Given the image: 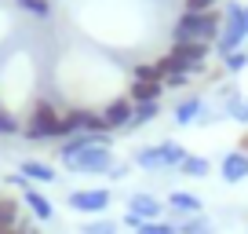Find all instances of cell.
I'll list each match as a JSON object with an SVG mask.
<instances>
[{"instance_id": "obj_1", "label": "cell", "mask_w": 248, "mask_h": 234, "mask_svg": "<svg viewBox=\"0 0 248 234\" xmlns=\"http://www.w3.org/2000/svg\"><path fill=\"white\" fill-rule=\"evenodd\" d=\"M22 135L30 143H55V139H66V128H62V110L47 99H37L26 114V125Z\"/></svg>"}, {"instance_id": "obj_2", "label": "cell", "mask_w": 248, "mask_h": 234, "mask_svg": "<svg viewBox=\"0 0 248 234\" xmlns=\"http://www.w3.org/2000/svg\"><path fill=\"white\" fill-rule=\"evenodd\" d=\"M219 30H223V18L216 11H183L171 30V44L179 40H201V44H216Z\"/></svg>"}, {"instance_id": "obj_3", "label": "cell", "mask_w": 248, "mask_h": 234, "mask_svg": "<svg viewBox=\"0 0 248 234\" xmlns=\"http://www.w3.org/2000/svg\"><path fill=\"white\" fill-rule=\"evenodd\" d=\"M186 161V150L179 147V143H154V147H139L135 150V157H132V165L135 168H142V172H164V168H175L179 172V165Z\"/></svg>"}, {"instance_id": "obj_4", "label": "cell", "mask_w": 248, "mask_h": 234, "mask_svg": "<svg viewBox=\"0 0 248 234\" xmlns=\"http://www.w3.org/2000/svg\"><path fill=\"white\" fill-rule=\"evenodd\" d=\"M62 165L70 172H80V176H106L117 165V157H113V150H109V143H95V147H84V150H77V154L62 157Z\"/></svg>"}, {"instance_id": "obj_5", "label": "cell", "mask_w": 248, "mask_h": 234, "mask_svg": "<svg viewBox=\"0 0 248 234\" xmlns=\"http://www.w3.org/2000/svg\"><path fill=\"white\" fill-rule=\"evenodd\" d=\"M248 30H245V4H237V0H230L223 11V30H219V40H216V51L223 55H233L241 51V44H245Z\"/></svg>"}, {"instance_id": "obj_6", "label": "cell", "mask_w": 248, "mask_h": 234, "mask_svg": "<svg viewBox=\"0 0 248 234\" xmlns=\"http://www.w3.org/2000/svg\"><path fill=\"white\" fill-rule=\"evenodd\" d=\"M62 128H66V139H70V135H109L102 114L99 110H88V106L62 110Z\"/></svg>"}, {"instance_id": "obj_7", "label": "cell", "mask_w": 248, "mask_h": 234, "mask_svg": "<svg viewBox=\"0 0 248 234\" xmlns=\"http://www.w3.org/2000/svg\"><path fill=\"white\" fill-rule=\"evenodd\" d=\"M109 201H113V190L109 187H84V190H73L66 198V205L73 212H84V216H102L109 209Z\"/></svg>"}, {"instance_id": "obj_8", "label": "cell", "mask_w": 248, "mask_h": 234, "mask_svg": "<svg viewBox=\"0 0 248 234\" xmlns=\"http://www.w3.org/2000/svg\"><path fill=\"white\" fill-rule=\"evenodd\" d=\"M102 121H106L109 132H117V128H128L132 125V114H135V102L128 99V95H117V99H109L106 106L99 110Z\"/></svg>"}, {"instance_id": "obj_9", "label": "cell", "mask_w": 248, "mask_h": 234, "mask_svg": "<svg viewBox=\"0 0 248 234\" xmlns=\"http://www.w3.org/2000/svg\"><path fill=\"white\" fill-rule=\"evenodd\" d=\"M18 198H22V209L30 212L37 223H51V219H55V205L47 201V194H44L40 187H33V183H30V187H26Z\"/></svg>"}, {"instance_id": "obj_10", "label": "cell", "mask_w": 248, "mask_h": 234, "mask_svg": "<svg viewBox=\"0 0 248 234\" xmlns=\"http://www.w3.org/2000/svg\"><path fill=\"white\" fill-rule=\"evenodd\" d=\"M124 212L139 216L142 223H154V219L164 216V201H161V198H154V194H146V190H139V194L128 198V209H124Z\"/></svg>"}, {"instance_id": "obj_11", "label": "cell", "mask_w": 248, "mask_h": 234, "mask_svg": "<svg viewBox=\"0 0 248 234\" xmlns=\"http://www.w3.org/2000/svg\"><path fill=\"white\" fill-rule=\"evenodd\" d=\"M164 209L171 212V216H201L204 212V205H201V198L197 194H190V190H171L168 194V201H164Z\"/></svg>"}, {"instance_id": "obj_12", "label": "cell", "mask_w": 248, "mask_h": 234, "mask_svg": "<svg viewBox=\"0 0 248 234\" xmlns=\"http://www.w3.org/2000/svg\"><path fill=\"white\" fill-rule=\"evenodd\" d=\"M219 176H223V183H245L248 180V154L245 150H230L219 161Z\"/></svg>"}, {"instance_id": "obj_13", "label": "cell", "mask_w": 248, "mask_h": 234, "mask_svg": "<svg viewBox=\"0 0 248 234\" xmlns=\"http://www.w3.org/2000/svg\"><path fill=\"white\" fill-rule=\"evenodd\" d=\"M18 172H22V176L33 183V187H47V183L59 180V172H55L47 161H37V157H26V161L18 165Z\"/></svg>"}, {"instance_id": "obj_14", "label": "cell", "mask_w": 248, "mask_h": 234, "mask_svg": "<svg viewBox=\"0 0 248 234\" xmlns=\"http://www.w3.org/2000/svg\"><path fill=\"white\" fill-rule=\"evenodd\" d=\"M204 110H208V106H204L201 95H190V99H183L175 110H171V121L186 128V125H194V121H204Z\"/></svg>"}, {"instance_id": "obj_15", "label": "cell", "mask_w": 248, "mask_h": 234, "mask_svg": "<svg viewBox=\"0 0 248 234\" xmlns=\"http://www.w3.org/2000/svg\"><path fill=\"white\" fill-rule=\"evenodd\" d=\"M161 92H164L161 81H132L128 99H132L135 106H139V102H161Z\"/></svg>"}, {"instance_id": "obj_16", "label": "cell", "mask_w": 248, "mask_h": 234, "mask_svg": "<svg viewBox=\"0 0 248 234\" xmlns=\"http://www.w3.org/2000/svg\"><path fill=\"white\" fill-rule=\"evenodd\" d=\"M22 219V198H0V231H11Z\"/></svg>"}, {"instance_id": "obj_17", "label": "cell", "mask_w": 248, "mask_h": 234, "mask_svg": "<svg viewBox=\"0 0 248 234\" xmlns=\"http://www.w3.org/2000/svg\"><path fill=\"white\" fill-rule=\"evenodd\" d=\"M179 172L190 176V180H204V176L212 172V161H208V157H197V154H186V161L179 165Z\"/></svg>"}, {"instance_id": "obj_18", "label": "cell", "mask_w": 248, "mask_h": 234, "mask_svg": "<svg viewBox=\"0 0 248 234\" xmlns=\"http://www.w3.org/2000/svg\"><path fill=\"white\" fill-rule=\"evenodd\" d=\"M80 234H117L121 227H117V219H106V216H92V219H84V223L77 227Z\"/></svg>"}, {"instance_id": "obj_19", "label": "cell", "mask_w": 248, "mask_h": 234, "mask_svg": "<svg viewBox=\"0 0 248 234\" xmlns=\"http://www.w3.org/2000/svg\"><path fill=\"white\" fill-rule=\"evenodd\" d=\"M179 234H216V223L201 212V216H190L186 223H179Z\"/></svg>"}, {"instance_id": "obj_20", "label": "cell", "mask_w": 248, "mask_h": 234, "mask_svg": "<svg viewBox=\"0 0 248 234\" xmlns=\"http://www.w3.org/2000/svg\"><path fill=\"white\" fill-rule=\"evenodd\" d=\"M226 114L233 117V121H241V125H248V102L241 99V92L233 88L230 95H226Z\"/></svg>"}, {"instance_id": "obj_21", "label": "cell", "mask_w": 248, "mask_h": 234, "mask_svg": "<svg viewBox=\"0 0 248 234\" xmlns=\"http://www.w3.org/2000/svg\"><path fill=\"white\" fill-rule=\"evenodd\" d=\"M157 114H161V102H139V106H135V114H132V125H128V128L150 125V121H154Z\"/></svg>"}, {"instance_id": "obj_22", "label": "cell", "mask_w": 248, "mask_h": 234, "mask_svg": "<svg viewBox=\"0 0 248 234\" xmlns=\"http://www.w3.org/2000/svg\"><path fill=\"white\" fill-rule=\"evenodd\" d=\"M135 234H179V223H171V219H154V223H142Z\"/></svg>"}, {"instance_id": "obj_23", "label": "cell", "mask_w": 248, "mask_h": 234, "mask_svg": "<svg viewBox=\"0 0 248 234\" xmlns=\"http://www.w3.org/2000/svg\"><path fill=\"white\" fill-rule=\"evenodd\" d=\"M15 132H22V125H18V117L11 114L4 102H0V135H15Z\"/></svg>"}, {"instance_id": "obj_24", "label": "cell", "mask_w": 248, "mask_h": 234, "mask_svg": "<svg viewBox=\"0 0 248 234\" xmlns=\"http://www.w3.org/2000/svg\"><path fill=\"white\" fill-rule=\"evenodd\" d=\"M22 11H30V15H37V18H47L51 15V0H15Z\"/></svg>"}, {"instance_id": "obj_25", "label": "cell", "mask_w": 248, "mask_h": 234, "mask_svg": "<svg viewBox=\"0 0 248 234\" xmlns=\"http://www.w3.org/2000/svg\"><path fill=\"white\" fill-rule=\"evenodd\" d=\"M132 81H161V73H157V63H139L132 70Z\"/></svg>"}, {"instance_id": "obj_26", "label": "cell", "mask_w": 248, "mask_h": 234, "mask_svg": "<svg viewBox=\"0 0 248 234\" xmlns=\"http://www.w3.org/2000/svg\"><path fill=\"white\" fill-rule=\"evenodd\" d=\"M223 66H226V73H241V70L248 66V51H233V55H226Z\"/></svg>"}, {"instance_id": "obj_27", "label": "cell", "mask_w": 248, "mask_h": 234, "mask_svg": "<svg viewBox=\"0 0 248 234\" xmlns=\"http://www.w3.org/2000/svg\"><path fill=\"white\" fill-rule=\"evenodd\" d=\"M161 84L164 88H183V84H190V73H168V77H161Z\"/></svg>"}, {"instance_id": "obj_28", "label": "cell", "mask_w": 248, "mask_h": 234, "mask_svg": "<svg viewBox=\"0 0 248 234\" xmlns=\"http://www.w3.org/2000/svg\"><path fill=\"white\" fill-rule=\"evenodd\" d=\"M219 0H186V11H212Z\"/></svg>"}, {"instance_id": "obj_29", "label": "cell", "mask_w": 248, "mask_h": 234, "mask_svg": "<svg viewBox=\"0 0 248 234\" xmlns=\"http://www.w3.org/2000/svg\"><path fill=\"white\" fill-rule=\"evenodd\" d=\"M128 172H132V165H124V161H117V165H113V168H109V172H106V176H109V180H113V183H117V180H124V176H128Z\"/></svg>"}, {"instance_id": "obj_30", "label": "cell", "mask_w": 248, "mask_h": 234, "mask_svg": "<svg viewBox=\"0 0 248 234\" xmlns=\"http://www.w3.org/2000/svg\"><path fill=\"white\" fill-rule=\"evenodd\" d=\"M121 223H124V227H132V234H135V231L142 227V219H139V216H132V212H124V219H121Z\"/></svg>"}, {"instance_id": "obj_31", "label": "cell", "mask_w": 248, "mask_h": 234, "mask_svg": "<svg viewBox=\"0 0 248 234\" xmlns=\"http://www.w3.org/2000/svg\"><path fill=\"white\" fill-rule=\"evenodd\" d=\"M26 234H40V227H37V219H33V216H26Z\"/></svg>"}, {"instance_id": "obj_32", "label": "cell", "mask_w": 248, "mask_h": 234, "mask_svg": "<svg viewBox=\"0 0 248 234\" xmlns=\"http://www.w3.org/2000/svg\"><path fill=\"white\" fill-rule=\"evenodd\" d=\"M0 234H26V216L18 219V227H11V231H0Z\"/></svg>"}, {"instance_id": "obj_33", "label": "cell", "mask_w": 248, "mask_h": 234, "mask_svg": "<svg viewBox=\"0 0 248 234\" xmlns=\"http://www.w3.org/2000/svg\"><path fill=\"white\" fill-rule=\"evenodd\" d=\"M237 150H245V154H248V132L241 135V147H237Z\"/></svg>"}, {"instance_id": "obj_34", "label": "cell", "mask_w": 248, "mask_h": 234, "mask_svg": "<svg viewBox=\"0 0 248 234\" xmlns=\"http://www.w3.org/2000/svg\"><path fill=\"white\" fill-rule=\"evenodd\" d=\"M245 30H248V8H245Z\"/></svg>"}, {"instance_id": "obj_35", "label": "cell", "mask_w": 248, "mask_h": 234, "mask_svg": "<svg viewBox=\"0 0 248 234\" xmlns=\"http://www.w3.org/2000/svg\"><path fill=\"white\" fill-rule=\"evenodd\" d=\"M0 198H4V194H0Z\"/></svg>"}]
</instances>
